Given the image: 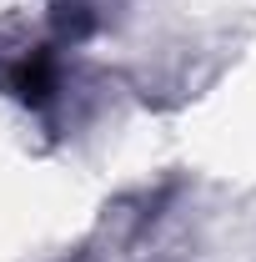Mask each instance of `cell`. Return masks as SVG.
<instances>
[{
  "label": "cell",
  "instance_id": "1",
  "mask_svg": "<svg viewBox=\"0 0 256 262\" xmlns=\"http://www.w3.org/2000/svg\"><path fill=\"white\" fill-rule=\"evenodd\" d=\"M50 56H31V61H20V71H15V96L31 101V106H40V101L50 96Z\"/></svg>",
  "mask_w": 256,
  "mask_h": 262
}]
</instances>
